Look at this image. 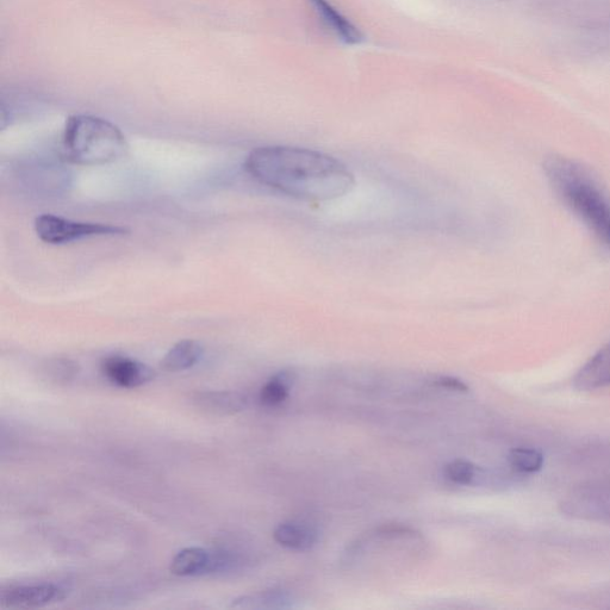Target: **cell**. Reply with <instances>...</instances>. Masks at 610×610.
Returning <instances> with one entry per match:
<instances>
[{"label":"cell","instance_id":"6da1fadb","mask_svg":"<svg viewBox=\"0 0 610 610\" xmlns=\"http://www.w3.org/2000/svg\"><path fill=\"white\" fill-rule=\"evenodd\" d=\"M245 168L260 184L308 202L333 201L356 185L341 161L307 148L259 147L248 155Z\"/></svg>","mask_w":610,"mask_h":610},{"label":"cell","instance_id":"7a4b0ae2","mask_svg":"<svg viewBox=\"0 0 610 610\" xmlns=\"http://www.w3.org/2000/svg\"><path fill=\"white\" fill-rule=\"evenodd\" d=\"M544 171L566 207L610 246V196L593 173L562 155L547 158Z\"/></svg>","mask_w":610,"mask_h":610},{"label":"cell","instance_id":"3957f363","mask_svg":"<svg viewBox=\"0 0 610 610\" xmlns=\"http://www.w3.org/2000/svg\"><path fill=\"white\" fill-rule=\"evenodd\" d=\"M128 149L121 129L101 117L72 116L62 134V157L74 165L112 164L126 157Z\"/></svg>","mask_w":610,"mask_h":610},{"label":"cell","instance_id":"277c9868","mask_svg":"<svg viewBox=\"0 0 610 610\" xmlns=\"http://www.w3.org/2000/svg\"><path fill=\"white\" fill-rule=\"evenodd\" d=\"M35 232L40 240L49 245H66L97 236H122L129 229L114 224L79 222L64 217L45 214L35 220Z\"/></svg>","mask_w":610,"mask_h":610},{"label":"cell","instance_id":"5b68a950","mask_svg":"<svg viewBox=\"0 0 610 610\" xmlns=\"http://www.w3.org/2000/svg\"><path fill=\"white\" fill-rule=\"evenodd\" d=\"M238 563V557L232 552L186 547L174 556L170 569L179 577H197L233 570Z\"/></svg>","mask_w":610,"mask_h":610},{"label":"cell","instance_id":"8992f818","mask_svg":"<svg viewBox=\"0 0 610 610\" xmlns=\"http://www.w3.org/2000/svg\"><path fill=\"white\" fill-rule=\"evenodd\" d=\"M66 589L53 583L18 585L0 595V607L5 609H35L65 599Z\"/></svg>","mask_w":610,"mask_h":610},{"label":"cell","instance_id":"52a82bcc","mask_svg":"<svg viewBox=\"0 0 610 610\" xmlns=\"http://www.w3.org/2000/svg\"><path fill=\"white\" fill-rule=\"evenodd\" d=\"M102 372L112 384L123 389H138L149 384L157 377L151 366L142 361L123 357L111 356L102 363Z\"/></svg>","mask_w":610,"mask_h":610},{"label":"cell","instance_id":"ba28073f","mask_svg":"<svg viewBox=\"0 0 610 610\" xmlns=\"http://www.w3.org/2000/svg\"><path fill=\"white\" fill-rule=\"evenodd\" d=\"M191 402L202 412L213 415L239 414L248 406L247 396L239 391L196 392Z\"/></svg>","mask_w":610,"mask_h":610},{"label":"cell","instance_id":"9c48e42d","mask_svg":"<svg viewBox=\"0 0 610 610\" xmlns=\"http://www.w3.org/2000/svg\"><path fill=\"white\" fill-rule=\"evenodd\" d=\"M574 385L581 391H594L610 385V342L577 372Z\"/></svg>","mask_w":610,"mask_h":610},{"label":"cell","instance_id":"30bf717a","mask_svg":"<svg viewBox=\"0 0 610 610\" xmlns=\"http://www.w3.org/2000/svg\"><path fill=\"white\" fill-rule=\"evenodd\" d=\"M273 538L286 549L307 551L319 541V531L304 522L288 521L276 527Z\"/></svg>","mask_w":610,"mask_h":610},{"label":"cell","instance_id":"8fae6325","mask_svg":"<svg viewBox=\"0 0 610 610\" xmlns=\"http://www.w3.org/2000/svg\"><path fill=\"white\" fill-rule=\"evenodd\" d=\"M204 354V346L197 340L186 339L177 342L160 361V367L166 372H183L192 369L199 363Z\"/></svg>","mask_w":610,"mask_h":610},{"label":"cell","instance_id":"7c38bea8","mask_svg":"<svg viewBox=\"0 0 610 610\" xmlns=\"http://www.w3.org/2000/svg\"><path fill=\"white\" fill-rule=\"evenodd\" d=\"M309 2L313 4L327 26L340 37V40L348 43V45H357L364 40L361 31L350 20H347L339 10H336L328 0H309Z\"/></svg>","mask_w":610,"mask_h":610},{"label":"cell","instance_id":"4fadbf2b","mask_svg":"<svg viewBox=\"0 0 610 610\" xmlns=\"http://www.w3.org/2000/svg\"><path fill=\"white\" fill-rule=\"evenodd\" d=\"M294 597L288 591L267 590L241 596L230 605L233 609H289L294 607Z\"/></svg>","mask_w":610,"mask_h":610},{"label":"cell","instance_id":"5bb4252c","mask_svg":"<svg viewBox=\"0 0 610 610\" xmlns=\"http://www.w3.org/2000/svg\"><path fill=\"white\" fill-rule=\"evenodd\" d=\"M296 381L294 371L284 370L273 376L260 390V402L267 407H276L289 397L292 385Z\"/></svg>","mask_w":610,"mask_h":610},{"label":"cell","instance_id":"9a60e30c","mask_svg":"<svg viewBox=\"0 0 610 610\" xmlns=\"http://www.w3.org/2000/svg\"><path fill=\"white\" fill-rule=\"evenodd\" d=\"M510 466L520 473H535L543 469L544 456L537 448L516 447L509 452Z\"/></svg>","mask_w":610,"mask_h":610},{"label":"cell","instance_id":"2e32d148","mask_svg":"<svg viewBox=\"0 0 610 610\" xmlns=\"http://www.w3.org/2000/svg\"><path fill=\"white\" fill-rule=\"evenodd\" d=\"M477 468L466 460L458 459L448 463L445 468V475L451 482L460 485H469L477 477Z\"/></svg>","mask_w":610,"mask_h":610},{"label":"cell","instance_id":"e0dca14e","mask_svg":"<svg viewBox=\"0 0 610 610\" xmlns=\"http://www.w3.org/2000/svg\"><path fill=\"white\" fill-rule=\"evenodd\" d=\"M437 385H439L441 388L459 392H466L469 390L468 385H466L463 381H460V379L453 377H441L438 379Z\"/></svg>","mask_w":610,"mask_h":610}]
</instances>
